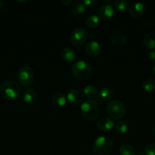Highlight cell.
I'll list each match as a JSON object with an SVG mask.
<instances>
[{
    "label": "cell",
    "instance_id": "1f68e13d",
    "mask_svg": "<svg viewBox=\"0 0 155 155\" xmlns=\"http://www.w3.org/2000/svg\"><path fill=\"white\" fill-rule=\"evenodd\" d=\"M153 74L155 75V66L153 68Z\"/></svg>",
    "mask_w": 155,
    "mask_h": 155
},
{
    "label": "cell",
    "instance_id": "83f0119b",
    "mask_svg": "<svg viewBox=\"0 0 155 155\" xmlns=\"http://www.w3.org/2000/svg\"><path fill=\"white\" fill-rule=\"evenodd\" d=\"M148 58L149 60L152 61H155V51L154 50H152L150 52L148 53Z\"/></svg>",
    "mask_w": 155,
    "mask_h": 155
},
{
    "label": "cell",
    "instance_id": "7a4b0ae2",
    "mask_svg": "<svg viewBox=\"0 0 155 155\" xmlns=\"http://www.w3.org/2000/svg\"><path fill=\"white\" fill-rule=\"evenodd\" d=\"M113 143L107 136H99L95 139L93 151L96 155H109L113 150Z\"/></svg>",
    "mask_w": 155,
    "mask_h": 155
},
{
    "label": "cell",
    "instance_id": "4fadbf2b",
    "mask_svg": "<svg viewBox=\"0 0 155 155\" xmlns=\"http://www.w3.org/2000/svg\"><path fill=\"white\" fill-rule=\"evenodd\" d=\"M97 127L101 131L108 132L112 130L114 127V122L109 117H103L97 123Z\"/></svg>",
    "mask_w": 155,
    "mask_h": 155
},
{
    "label": "cell",
    "instance_id": "f1b7e54d",
    "mask_svg": "<svg viewBox=\"0 0 155 155\" xmlns=\"http://www.w3.org/2000/svg\"><path fill=\"white\" fill-rule=\"evenodd\" d=\"M61 2L64 5H68L70 4H72V1H71V0H62Z\"/></svg>",
    "mask_w": 155,
    "mask_h": 155
},
{
    "label": "cell",
    "instance_id": "8fae6325",
    "mask_svg": "<svg viewBox=\"0 0 155 155\" xmlns=\"http://www.w3.org/2000/svg\"><path fill=\"white\" fill-rule=\"evenodd\" d=\"M145 5L141 2H136L130 6L129 13L133 18H139L145 12Z\"/></svg>",
    "mask_w": 155,
    "mask_h": 155
},
{
    "label": "cell",
    "instance_id": "d4e9b609",
    "mask_svg": "<svg viewBox=\"0 0 155 155\" xmlns=\"http://www.w3.org/2000/svg\"><path fill=\"white\" fill-rule=\"evenodd\" d=\"M129 5V2L126 1V0H116V1L114 2V7L118 9L119 11H122V12L127 10Z\"/></svg>",
    "mask_w": 155,
    "mask_h": 155
},
{
    "label": "cell",
    "instance_id": "52a82bcc",
    "mask_svg": "<svg viewBox=\"0 0 155 155\" xmlns=\"http://www.w3.org/2000/svg\"><path fill=\"white\" fill-rule=\"evenodd\" d=\"M88 37V33L82 27L75 28L71 33V42L74 45H81L85 42Z\"/></svg>",
    "mask_w": 155,
    "mask_h": 155
},
{
    "label": "cell",
    "instance_id": "7c38bea8",
    "mask_svg": "<svg viewBox=\"0 0 155 155\" xmlns=\"http://www.w3.org/2000/svg\"><path fill=\"white\" fill-rule=\"evenodd\" d=\"M127 41V36L122 30L114 32L111 36V42L115 45H124Z\"/></svg>",
    "mask_w": 155,
    "mask_h": 155
},
{
    "label": "cell",
    "instance_id": "603a6c76",
    "mask_svg": "<svg viewBox=\"0 0 155 155\" xmlns=\"http://www.w3.org/2000/svg\"><path fill=\"white\" fill-rule=\"evenodd\" d=\"M142 88L146 92H152L155 89V80L147 79L142 83Z\"/></svg>",
    "mask_w": 155,
    "mask_h": 155
},
{
    "label": "cell",
    "instance_id": "ffe728a7",
    "mask_svg": "<svg viewBox=\"0 0 155 155\" xmlns=\"http://www.w3.org/2000/svg\"><path fill=\"white\" fill-rule=\"evenodd\" d=\"M87 26L89 27H95L100 23V17L97 15H91L86 18L85 21Z\"/></svg>",
    "mask_w": 155,
    "mask_h": 155
},
{
    "label": "cell",
    "instance_id": "9a60e30c",
    "mask_svg": "<svg viewBox=\"0 0 155 155\" xmlns=\"http://www.w3.org/2000/svg\"><path fill=\"white\" fill-rule=\"evenodd\" d=\"M23 100L27 104H33L36 100V92L34 89L29 88L23 94Z\"/></svg>",
    "mask_w": 155,
    "mask_h": 155
},
{
    "label": "cell",
    "instance_id": "4316f807",
    "mask_svg": "<svg viewBox=\"0 0 155 155\" xmlns=\"http://www.w3.org/2000/svg\"><path fill=\"white\" fill-rule=\"evenodd\" d=\"M82 2L86 6H93L97 2V0H83Z\"/></svg>",
    "mask_w": 155,
    "mask_h": 155
},
{
    "label": "cell",
    "instance_id": "5b68a950",
    "mask_svg": "<svg viewBox=\"0 0 155 155\" xmlns=\"http://www.w3.org/2000/svg\"><path fill=\"white\" fill-rule=\"evenodd\" d=\"M106 110L109 116L115 120L122 118L126 114V107L123 103L119 100L111 101L107 104Z\"/></svg>",
    "mask_w": 155,
    "mask_h": 155
},
{
    "label": "cell",
    "instance_id": "3957f363",
    "mask_svg": "<svg viewBox=\"0 0 155 155\" xmlns=\"http://www.w3.org/2000/svg\"><path fill=\"white\" fill-rule=\"evenodd\" d=\"M81 113L82 117L87 120H94L98 117L100 114L99 104L92 99L84 101L81 104Z\"/></svg>",
    "mask_w": 155,
    "mask_h": 155
},
{
    "label": "cell",
    "instance_id": "9c48e42d",
    "mask_svg": "<svg viewBox=\"0 0 155 155\" xmlns=\"http://www.w3.org/2000/svg\"><path fill=\"white\" fill-rule=\"evenodd\" d=\"M85 51L91 57H96L100 54L101 51V46L97 41H89L85 45Z\"/></svg>",
    "mask_w": 155,
    "mask_h": 155
},
{
    "label": "cell",
    "instance_id": "2e32d148",
    "mask_svg": "<svg viewBox=\"0 0 155 155\" xmlns=\"http://www.w3.org/2000/svg\"><path fill=\"white\" fill-rule=\"evenodd\" d=\"M62 58L68 62H73L76 58V54L74 50L70 47H65L61 51Z\"/></svg>",
    "mask_w": 155,
    "mask_h": 155
},
{
    "label": "cell",
    "instance_id": "7402d4cb",
    "mask_svg": "<svg viewBox=\"0 0 155 155\" xmlns=\"http://www.w3.org/2000/svg\"><path fill=\"white\" fill-rule=\"evenodd\" d=\"M113 96V92L112 89L109 87L103 88L100 91V97L103 100H110Z\"/></svg>",
    "mask_w": 155,
    "mask_h": 155
},
{
    "label": "cell",
    "instance_id": "ac0fdd59",
    "mask_svg": "<svg viewBox=\"0 0 155 155\" xmlns=\"http://www.w3.org/2000/svg\"><path fill=\"white\" fill-rule=\"evenodd\" d=\"M71 12L75 15H82L87 12V6L82 1H75L71 5Z\"/></svg>",
    "mask_w": 155,
    "mask_h": 155
},
{
    "label": "cell",
    "instance_id": "d6986e66",
    "mask_svg": "<svg viewBox=\"0 0 155 155\" xmlns=\"http://www.w3.org/2000/svg\"><path fill=\"white\" fill-rule=\"evenodd\" d=\"M97 90L96 89L95 86H94L93 85H88L84 87V95L86 98H94L97 96Z\"/></svg>",
    "mask_w": 155,
    "mask_h": 155
},
{
    "label": "cell",
    "instance_id": "cb8c5ba5",
    "mask_svg": "<svg viewBox=\"0 0 155 155\" xmlns=\"http://www.w3.org/2000/svg\"><path fill=\"white\" fill-rule=\"evenodd\" d=\"M115 130L117 133L119 134H125L128 131V124L123 120L118 121V123L115 125Z\"/></svg>",
    "mask_w": 155,
    "mask_h": 155
},
{
    "label": "cell",
    "instance_id": "277c9868",
    "mask_svg": "<svg viewBox=\"0 0 155 155\" xmlns=\"http://www.w3.org/2000/svg\"><path fill=\"white\" fill-rule=\"evenodd\" d=\"M0 92L1 95L7 99H15L20 95L21 88L15 81L6 80L0 86Z\"/></svg>",
    "mask_w": 155,
    "mask_h": 155
},
{
    "label": "cell",
    "instance_id": "e0dca14e",
    "mask_svg": "<svg viewBox=\"0 0 155 155\" xmlns=\"http://www.w3.org/2000/svg\"><path fill=\"white\" fill-rule=\"evenodd\" d=\"M144 44L149 49H155V31L149 32L144 36Z\"/></svg>",
    "mask_w": 155,
    "mask_h": 155
},
{
    "label": "cell",
    "instance_id": "d6a6232c",
    "mask_svg": "<svg viewBox=\"0 0 155 155\" xmlns=\"http://www.w3.org/2000/svg\"><path fill=\"white\" fill-rule=\"evenodd\" d=\"M153 133H154V135H155V127H154V130H153Z\"/></svg>",
    "mask_w": 155,
    "mask_h": 155
},
{
    "label": "cell",
    "instance_id": "484cf974",
    "mask_svg": "<svg viewBox=\"0 0 155 155\" xmlns=\"http://www.w3.org/2000/svg\"><path fill=\"white\" fill-rule=\"evenodd\" d=\"M145 155H155V143H150L144 147Z\"/></svg>",
    "mask_w": 155,
    "mask_h": 155
},
{
    "label": "cell",
    "instance_id": "ba28073f",
    "mask_svg": "<svg viewBox=\"0 0 155 155\" xmlns=\"http://www.w3.org/2000/svg\"><path fill=\"white\" fill-rule=\"evenodd\" d=\"M67 99L73 104H78L82 102L84 99V93L78 89L70 90L67 94Z\"/></svg>",
    "mask_w": 155,
    "mask_h": 155
},
{
    "label": "cell",
    "instance_id": "4dcf8cb0",
    "mask_svg": "<svg viewBox=\"0 0 155 155\" xmlns=\"http://www.w3.org/2000/svg\"><path fill=\"white\" fill-rule=\"evenodd\" d=\"M136 155H144V153H142V152H138Z\"/></svg>",
    "mask_w": 155,
    "mask_h": 155
},
{
    "label": "cell",
    "instance_id": "30bf717a",
    "mask_svg": "<svg viewBox=\"0 0 155 155\" xmlns=\"http://www.w3.org/2000/svg\"><path fill=\"white\" fill-rule=\"evenodd\" d=\"M115 12L111 5L105 4L100 6L98 11V15L100 18L103 20H109L113 17Z\"/></svg>",
    "mask_w": 155,
    "mask_h": 155
},
{
    "label": "cell",
    "instance_id": "5bb4252c",
    "mask_svg": "<svg viewBox=\"0 0 155 155\" xmlns=\"http://www.w3.org/2000/svg\"><path fill=\"white\" fill-rule=\"evenodd\" d=\"M67 99L65 95L61 92H56L52 97V103L56 107L60 108L66 104Z\"/></svg>",
    "mask_w": 155,
    "mask_h": 155
},
{
    "label": "cell",
    "instance_id": "6da1fadb",
    "mask_svg": "<svg viewBox=\"0 0 155 155\" xmlns=\"http://www.w3.org/2000/svg\"><path fill=\"white\" fill-rule=\"evenodd\" d=\"M71 73L78 80H87L92 75L93 68L88 62L80 60L73 64Z\"/></svg>",
    "mask_w": 155,
    "mask_h": 155
},
{
    "label": "cell",
    "instance_id": "f546056e",
    "mask_svg": "<svg viewBox=\"0 0 155 155\" xmlns=\"http://www.w3.org/2000/svg\"><path fill=\"white\" fill-rule=\"evenodd\" d=\"M5 6V2L3 0H0V10L2 9Z\"/></svg>",
    "mask_w": 155,
    "mask_h": 155
},
{
    "label": "cell",
    "instance_id": "8992f818",
    "mask_svg": "<svg viewBox=\"0 0 155 155\" xmlns=\"http://www.w3.org/2000/svg\"><path fill=\"white\" fill-rule=\"evenodd\" d=\"M18 82L24 86H28L33 83L34 80V73L29 66H23L19 69L17 75Z\"/></svg>",
    "mask_w": 155,
    "mask_h": 155
},
{
    "label": "cell",
    "instance_id": "44dd1931",
    "mask_svg": "<svg viewBox=\"0 0 155 155\" xmlns=\"http://www.w3.org/2000/svg\"><path fill=\"white\" fill-rule=\"evenodd\" d=\"M119 153L121 155H135V148L129 144H123L119 148Z\"/></svg>",
    "mask_w": 155,
    "mask_h": 155
}]
</instances>
